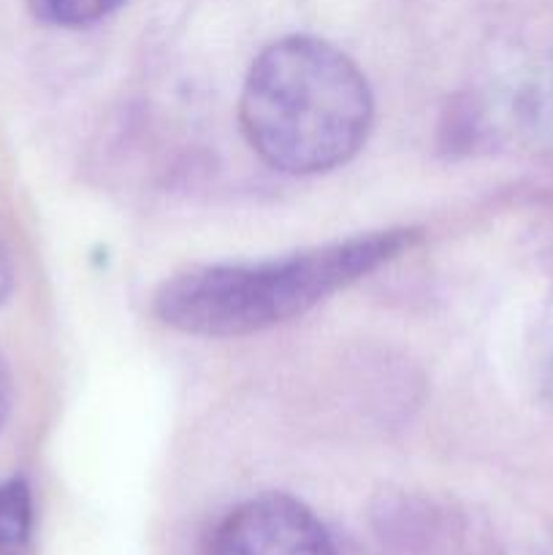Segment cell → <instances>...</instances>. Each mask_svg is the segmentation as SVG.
Returning a JSON list of instances; mask_svg holds the SVG:
<instances>
[{"label":"cell","mask_w":553,"mask_h":555,"mask_svg":"<svg viewBox=\"0 0 553 555\" xmlns=\"http://www.w3.org/2000/svg\"><path fill=\"white\" fill-rule=\"evenodd\" d=\"M374 101L366 76L323 38L266 47L244 79L239 119L253 150L285 173L345 166L366 141Z\"/></svg>","instance_id":"cell-1"},{"label":"cell","mask_w":553,"mask_h":555,"mask_svg":"<svg viewBox=\"0 0 553 555\" xmlns=\"http://www.w3.org/2000/svg\"><path fill=\"white\" fill-rule=\"evenodd\" d=\"M415 242L417 231L394 228L263 263L201 266L163 282L155 314L171 328L195 336L258 334L309 312Z\"/></svg>","instance_id":"cell-2"},{"label":"cell","mask_w":553,"mask_h":555,"mask_svg":"<svg viewBox=\"0 0 553 555\" xmlns=\"http://www.w3.org/2000/svg\"><path fill=\"white\" fill-rule=\"evenodd\" d=\"M209 555H334V545L301 502L269 493L249 499L222 520Z\"/></svg>","instance_id":"cell-3"},{"label":"cell","mask_w":553,"mask_h":555,"mask_svg":"<svg viewBox=\"0 0 553 555\" xmlns=\"http://www.w3.org/2000/svg\"><path fill=\"white\" fill-rule=\"evenodd\" d=\"M33 534V496L25 480L0 482V555H25Z\"/></svg>","instance_id":"cell-4"},{"label":"cell","mask_w":553,"mask_h":555,"mask_svg":"<svg viewBox=\"0 0 553 555\" xmlns=\"http://www.w3.org/2000/svg\"><path fill=\"white\" fill-rule=\"evenodd\" d=\"M123 0H25L33 16L57 27H87L112 14Z\"/></svg>","instance_id":"cell-5"},{"label":"cell","mask_w":553,"mask_h":555,"mask_svg":"<svg viewBox=\"0 0 553 555\" xmlns=\"http://www.w3.org/2000/svg\"><path fill=\"white\" fill-rule=\"evenodd\" d=\"M11 280H14V271H11L9 253H5V247H3V244H0V304H3L5 298H9Z\"/></svg>","instance_id":"cell-6"},{"label":"cell","mask_w":553,"mask_h":555,"mask_svg":"<svg viewBox=\"0 0 553 555\" xmlns=\"http://www.w3.org/2000/svg\"><path fill=\"white\" fill-rule=\"evenodd\" d=\"M9 406H11V383H9V372H5L3 361H0V428H3L5 417H9Z\"/></svg>","instance_id":"cell-7"}]
</instances>
